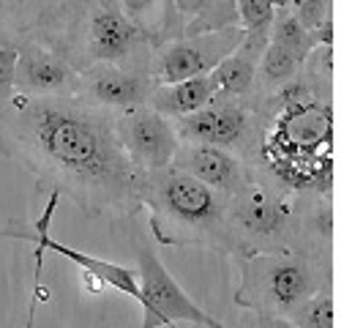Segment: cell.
<instances>
[{
  "mask_svg": "<svg viewBox=\"0 0 363 328\" xmlns=\"http://www.w3.org/2000/svg\"><path fill=\"white\" fill-rule=\"evenodd\" d=\"M301 77L317 102H330V96H333V47L317 44L301 60Z\"/></svg>",
  "mask_w": 363,
  "mask_h": 328,
  "instance_id": "21",
  "label": "cell"
},
{
  "mask_svg": "<svg viewBox=\"0 0 363 328\" xmlns=\"http://www.w3.org/2000/svg\"><path fill=\"white\" fill-rule=\"evenodd\" d=\"M271 44L287 50V53L295 55L298 60H303V58L317 47L314 33H309V31L295 19V14H292L290 9H276L273 22H271Z\"/></svg>",
  "mask_w": 363,
  "mask_h": 328,
  "instance_id": "20",
  "label": "cell"
},
{
  "mask_svg": "<svg viewBox=\"0 0 363 328\" xmlns=\"http://www.w3.org/2000/svg\"><path fill=\"white\" fill-rule=\"evenodd\" d=\"M238 25L243 31H257V28H271L276 9L271 6V0H238Z\"/></svg>",
  "mask_w": 363,
  "mask_h": 328,
  "instance_id": "23",
  "label": "cell"
},
{
  "mask_svg": "<svg viewBox=\"0 0 363 328\" xmlns=\"http://www.w3.org/2000/svg\"><path fill=\"white\" fill-rule=\"evenodd\" d=\"M227 208L240 257L292 252V192L255 175Z\"/></svg>",
  "mask_w": 363,
  "mask_h": 328,
  "instance_id": "5",
  "label": "cell"
},
{
  "mask_svg": "<svg viewBox=\"0 0 363 328\" xmlns=\"http://www.w3.org/2000/svg\"><path fill=\"white\" fill-rule=\"evenodd\" d=\"M115 126L128 162L140 173L162 170L172 164V156L181 146L172 121H167L150 107H134L115 112Z\"/></svg>",
  "mask_w": 363,
  "mask_h": 328,
  "instance_id": "10",
  "label": "cell"
},
{
  "mask_svg": "<svg viewBox=\"0 0 363 328\" xmlns=\"http://www.w3.org/2000/svg\"><path fill=\"white\" fill-rule=\"evenodd\" d=\"M172 167L186 173L189 178L211 186L221 197H235L249 183L255 181V170L235 156L233 151H224L218 146H194V143H181Z\"/></svg>",
  "mask_w": 363,
  "mask_h": 328,
  "instance_id": "12",
  "label": "cell"
},
{
  "mask_svg": "<svg viewBox=\"0 0 363 328\" xmlns=\"http://www.w3.org/2000/svg\"><path fill=\"white\" fill-rule=\"evenodd\" d=\"M333 288H323L281 320H287L292 328H333Z\"/></svg>",
  "mask_w": 363,
  "mask_h": 328,
  "instance_id": "22",
  "label": "cell"
},
{
  "mask_svg": "<svg viewBox=\"0 0 363 328\" xmlns=\"http://www.w3.org/2000/svg\"><path fill=\"white\" fill-rule=\"evenodd\" d=\"M44 273V249L36 246V279H33V290H30V304H28V315H25V328H36V310L41 301H47V288L41 282Z\"/></svg>",
  "mask_w": 363,
  "mask_h": 328,
  "instance_id": "26",
  "label": "cell"
},
{
  "mask_svg": "<svg viewBox=\"0 0 363 328\" xmlns=\"http://www.w3.org/2000/svg\"><path fill=\"white\" fill-rule=\"evenodd\" d=\"M172 126H175V134L181 143L218 146L224 151H233L255 170L259 153H262V140H265L268 124L243 99L216 96L200 112L186 115L181 121H172Z\"/></svg>",
  "mask_w": 363,
  "mask_h": 328,
  "instance_id": "6",
  "label": "cell"
},
{
  "mask_svg": "<svg viewBox=\"0 0 363 328\" xmlns=\"http://www.w3.org/2000/svg\"><path fill=\"white\" fill-rule=\"evenodd\" d=\"M14 66V93L30 99H60L77 96L79 72L60 55L38 44H17Z\"/></svg>",
  "mask_w": 363,
  "mask_h": 328,
  "instance_id": "13",
  "label": "cell"
},
{
  "mask_svg": "<svg viewBox=\"0 0 363 328\" xmlns=\"http://www.w3.org/2000/svg\"><path fill=\"white\" fill-rule=\"evenodd\" d=\"M301 72V60L290 55L287 50H281V47H276V44H268V50L265 55L259 58V63H257V72H255V82H252V91L249 96L243 99L249 107H257L265 96H271L279 85H284L287 80L292 77H298Z\"/></svg>",
  "mask_w": 363,
  "mask_h": 328,
  "instance_id": "18",
  "label": "cell"
},
{
  "mask_svg": "<svg viewBox=\"0 0 363 328\" xmlns=\"http://www.w3.org/2000/svg\"><path fill=\"white\" fill-rule=\"evenodd\" d=\"M243 38V28H224L216 33H200V36H181L167 41L164 47L153 50L147 77L156 85H172L194 77H208L224 58L238 50Z\"/></svg>",
  "mask_w": 363,
  "mask_h": 328,
  "instance_id": "8",
  "label": "cell"
},
{
  "mask_svg": "<svg viewBox=\"0 0 363 328\" xmlns=\"http://www.w3.org/2000/svg\"><path fill=\"white\" fill-rule=\"evenodd\" d=\"M216 96V80H213V74H208V77H194V80H183V82H172V85H156L147 107L156 109L167 121H181L186 115L205 109Z\"/></svg>",
  "mask_w": 363,
  "mask_h": 328,
  "instance_id": "16",
  "label": "cell"
},
{
  "mask_svg": "<svg viewBox=\"0 0 363 328\" xmlns=\"http://www.w3.org/2000/svg\"><path fill=\"white\" fill-rule=\"evenodd\" d=\"M333 208L330 195L301 189L292 192V252L330 263Z\"/></svg>",
  "mask_w": 363,
  "mask_h": 328,
  "instance_id": "14",
  "label": "cell"
},
{
  "mask_svg": "<svg viewBox=\"0 0 363 328\" xmlns=\"http://www.w3.org/2000/svg\"><path fill=\"white\" fill-rule=\"evenodd\" d=\"M137 255V282H140V298L137 304L143 307V326L140 328H181V323H194L202 328H230L213 315L200 310L183 288L172 279L159 255L137 241L134 246Z\"/></svg>",
  "mask_w": 363,
  "mask_h": 328,
  "instance_id": "7",
  "label": "cell"
},
{
  "mask_svg": "<svg viewBox=\"0 0 363 328\" xmlns=\"http://www.w3.org/2000/svg\"><path fill=\"white\" fill-rule=\"evenodd\" d=\"M257 63L249 60L246 55L235 53L230 58H224L213 69V80H216L218 96H230V99H246L252 91V82H255Z\"/></svg>",
  "mask_w": 363,
  "mask_h": 328,
  "instance_id": "19",
  "label": "cell"
},
{
  "mask_svg": "<svg viewBox=\"0 0 363 328\" xmlns=\"http://www.w3.org/2000/svg\"><path fill=\"white\" fill-rule=\"evenodd\" d=\"M140 202L147 208L150 233L162 246H200L240 260L227 197L172 164L140 175Z\"/></svg>",
  "mask_w": 363,
  "mask_h": 328,
  "instance_id": "3",
  "label": "cell"
},
{
  "mask_svg": "<svg viewBox=\"0 0 363 328\" xmlns=\"http://www.w3.org/2000/svg\"><path fill=\"white\" fill-rule=\"evenodd\" d=\"M57 202L60 197L57 195H50V200L44 205V214L36 219V222H22V219H14V222H6L0 227V241L3 238H17V241H33L36 246H41L44 252H57L66 260H72L74 266L82 271V276H93L99 282H104L109 290L123 293L128 298H140V282H137V271L134 268H126V266H118V263H109V260H101V257L85 255V252H77L72 246L60 244L50 236V224H52V217L57 211Z\"/></svg>",
  "mask_w": 363,
  "mask_h": 328,
  "instance_id": "9",
  "label": "cell"
},
{
  "mask_svg": "<svg viewBox=\"0 0 363 328\" xmlns=\"http://www.w3.org/2000/svg\"><path fill=\"white\" fill-rule=\"evenodd\" d=\"M0 47H9V38H6V31L0 28Z\"/></svg>",
  "mask_w": 363,
  "mask_h": 328,
  "instance_id": "29",
  "label": "cell"
},
{
  "mask_svg": "<svg viewBox=\"0 0 363 328\" xmlns=\"http://www.w3.org/2000/svg\"><path fill=\"white\" fill-rule=\"evenodd\" d=\"M153 91L156 82L147 74L128 72L112 63H96L91 69H82L77 80V99L107 112L147 107Z\"/></svg>",
  "mask_w": 363,
  "mask_h": 328,
  "instance_id": "11",
  "label": "cell"
},
{
  "mask_svg": "<svg viewBox=\"0 0 363 328\" xmlns=\"http://www.w3.org/2000/svg\"><path fill=\"white\" fill-rule=\"evenodd\" d=\"M292 14L309 33H317L323 25L333 22V0H303Z\"/></svg>",
  "mask_w": 363,
  "mask_h": 328,
  "instance_id": "24",
  "label": "cell"
},
{
  "mask_svg": "<svg viewBox=\"0 0 363 328\" xmlns=\"http://www.w3.org/2000/svg\"><path fill=\"white\" fill-rule=\"evenodd\" d=\"M14 66H17V50L0 47V109L14 99Z\"/></svg>",
  "mask_w": 363,
  "mask_h": 328,
  "instance_id": "25",
  "label": "cell"
},
{
  "mask_svg": "<svg viewBox=\"0 0 363 328\" xmlns=\"http://www.w3.org/2000/svg\"><path fill=\"white\" fill-rule=\"evenodd\" d=\"M0 28L9 47L38 44L60 55L77 72L112 63L147 74L153 50L121 9L99 0H0Z\"/></svg>",
  "mask_w": 363,
  "mask_h": 328,
  "instance_id": "2",
  "label": "cell"
},
{
  "mask_svg": "<svg viewBox=\"0 0 363 328\" xmlns=\"http://www.w3.org/2000/svg\"><path fill=\"white\" fill-rule=\"evenodd\" d=\"M301 3H303V0H271V6L273 9H298V6H301Z\"/></svg>",
  "mask_w": 363,
  "mask_h": 328,
  "instance_id": "28",
  "label": "cell"
},
{
  "mask_svg": "<svg viewBox=\"0 0 363 328\" xmlns=\"http://www.w3.org/2000/svg\"><path fill=\"white\" fill-rule=\"evenodd\" d=\"M118 9L150 50L183 36V17L175 0H118Z\"/></svg>",
  "mask_w": 363,
  "mask_h": 328,
  "instance_id": "15",
  "label": "cell"
},
{
  "mask_svg": "<svg viewBox=\"0 0 363 328\" xmlns=\"http://www.w3.org/2000/svg\"><path fill=\"white\" fill-rule=\"evenodd\" d=\"M0 153L36 183L91 219H131L143 211L140 170L121 146L115 112L77 96H19L0 109Z\"/></svg>",
  "mask_w": 363,
  "mask_h": 328,
  "instance_id": "1",
  "label": "cell"
},
{
  "mask_svg": "<svg viewBox=\"0 0 363 328\" xmlns=\"http://www.w3.org/2000/svg\"><path fill=\"white\" fill-rule=\"evenodd\" d=\"M238 266L240 282L233 301L255 317H284L314 293L330 288V263L301 252L249 255Z\"/></svg>",
  "mask_w": 363,
  "mask_h": 328,
  "instance_id": "4",
  "label": "cell"
},
{
  "mask_svg": "<svg viewBox=\"0 0 363 328\" xmlns=\"http://www.w3.org/2000/svg\"><path fill=\"white\" fill-rule=\"evenodd\" d=\"M238 0H175L183 17V36L216 33L238 25Z\"/></svg>",
  "mask_w": 363,
  "mask_h": 328,
  "instance_id": "17",
  "label": "cell"
},
{
  "mask_svg": "<svg viewBox=\"0 0 363 328\" xmlns=\"http://www.w3.org/2000/svg\"><path fill=\"white\" fill-rule=\"evenodd\" d=\"M255 328H292L281 317H255Z\"/></svg>",
  "mask_w": 363,
  "mask_h": 328,
  "instance_id": "27",
  "label": "cell"
}]
</instances>
